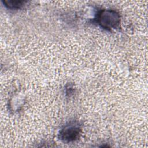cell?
Instances as JSON below:
<instances>
[{
    "label": "cell",
    "mask_w": 148,
    "mask_h": 148,
    "mask_svg": "<svg viewBox=\"0 0 148 148\" xmlns=\"http://www.w3.org/2000/svg\"><path fill=\"white\" fill-rule=\"evenodd\" d=\"M96 21L102 28L110 30L118 27L120 23V16L112 9H103L98 12Z\"/></svg>",
    "instance_id": "obj_1"
},
{
    "label": "cell",
    "mask_w": 148,
    "mask_h": 148,
    "mask_svg": "<svg viewBox=\"0 0 148 148\" xmlns=\"http://www.w3.org/2000/svg\"><path fill=\"white\" fill-rule=\"evenodd\" d=\"M81 132V127L78 122L72 121L65 125L60 131L59 137L64 142L77 140Z\"/></svg>",
    "instance_id": "obj_2"
},
{
    "label": "cell",
    "mask_w": 148,
    "mask_h": 148,
    "mask_svg": "<svg viewBox=\"0 0 148 148\" xmlns=\"http://www.w3.org/2000/svg\"><path fill=\"white\" fill-rule=\"evenodd\" d=\"M27 1H18V0H5L3 1V3L5 5L6 7L12 9H20L23 7Z\"/></svg>",
    "instance_id": "obj_3"
}]
</instances>
